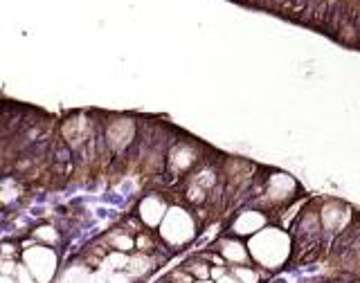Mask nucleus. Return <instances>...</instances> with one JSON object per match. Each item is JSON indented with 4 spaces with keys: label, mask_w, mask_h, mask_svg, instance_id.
<instances>
[{
    "label": "nucleus",
    "mask_w": 360,
    "mask_h": 283,
    "mask_svg": "<svg viewBox=\"0 0 360 283\" xmlns=\"http://www.w3.org/2000/svg\"><path fill=\"white\" fill-rule=\"evenodd\" d=\"M0 283H11L9 279H0Z\"/></svg>",
    "instance_id": "nucleus-19"
},
{
    "label": "nucleus",
    "mask_w": 360,
    "mask_h": 283,
    "mask_svg": "<svg viewBox=\"0 0 360 283\" xmlns=\"http://www.w3.org/2000/svg\"><path fill=\"white\" fill-rule=\"evenodd\" d=\"M167 211H169L167 202L155 194L146 196L138 207V213H140V218L146 228H160V223L165 221Z\"/></svg>",
    "instance_id": "nucleus-9"
},
{
    "label": "nucleus",
    "mask_w": 360,
    "mask_h": 283,
    "mask_svg": "<svg viewBox=\"0 0 360 283\" xmlns=\"http://www.w3.org/2000/svg\"><path fill=\"white\" fill-rule=\"evenodd\" d=\"M214 283H241V281H239V279H236V277H234V275L230 272V268H228V272H225L223 277H219V279H217V281H214Z\"/></svg>",
    "instance_id": "nucleus-17"
},
{
    "label": "nucleus",
    "mask_w": 360,
    "mask_h": 283,
    "mask_svg": "<svg viewBox=\"0 0 360 283\" xmlns=\"http://www.w3.org/2000/svg\"><path fill=\"white\" fill-rule=\"evenodd\" d=\"M217 252L223 258V263L228 268H236V265H250V250H248V243L243 239H236V236H223V239L217 243Z\"/></svg>",
    "instance_id": "nucleus-8"
},
{
    "label": "nucleus",
    "mask_w": 360,
    "mask_h": 283,
    "mask_svg": "<svg viewBox=\"0 0 360 283\" xmlns=\"http://www.w3.org/2000/svg\"><path fill=\"white\" fill-rule=\"evenodd\" d=\"M18 279H20L18 283H39L37 279L32 277V272L27 268H18Z\"/></svg>",
    "instance_id": "nucleus-16"
},
{
    "label": "nucleus",
    "mask_w": 360,
    "mask_h": 283,
    "mask_svg": "<svg viewBox=\"0 0 360 283\" xmlns=\"http://www.w3.org/2000/svg\"><path fill=\"white\" fill-rule=\"evenodd\" d=\"M110 245L115 247L117 252H131L135 247V239L127 232H117L115 236H110Z\"/></svg>",
    "instance_id": "nucleus-13"
},
{
    "label": "nucleus",
    "mask_w": 360,
    "mask_h": 283,
    "mask_svg": "<svg viewBox=\"0 0 360 283\" xmlns=\"http://www.w3.org/2000/svg\"><path fill=\"white\" fill-rule=\"evenodd\" d=\"M320 211V221H322V230L324 236H338L342 234L349 225H352L354 218V211L352 207L347 205L342 200H324L322 205L318 207Z\"/></svg>",
    "instance_id": "nucleus-4"
},
{
    "label": "nucleus",
    "mask_w": 360,
    "mask_h": 283,
    "mask_svg": "<svg viewBox=\"0 0 360 283\" xmlns=\"http://www.w3.org/2000/svg\"><path fill=\"white\" fill-rule=\"evenodd\" d=\"M200 162V146L196 142H176L172 146V151L167 155V164H169V171H174L178 176H183L187 171H191L196 164Z\"/></svg>",
    "instance_id": "nucleus-6"
},
{
    "label": "nucleus",
    "mask_w": 360,
    "mask_h": 283,
    "mask_svg": "<svg viewBox=\"0 0 360 283\" xmlns=\"http://www.w3.org/2000/svg\"><path fill=\"white\" fill-rule=\"evenodd\" d=\"M268 228V216L264 209L259 207H250V209H241L236 211V216L230 223V234L236 236V239H252L255 234H259L262 230Z\"/></svg>",
    "instance_id": "nucleus-5"
},
{
    "label": "nucleus",
    "mask_w": 360,
    "mask_h": 283,
    "mask_svg": "<svg viewBox=\"0 0 360 283\" xmlns=\"http://www.w3.org/2000/svg\"><path fill=\"white\" fill-rule=\"evenodd\" d=\"M133 135H135L133 121L131 119H117L108 126L106 138H108V144L112 146V149H124V146L133 140Z\"/></svg>",
    "instance_id": "nucleus-10"
},
{
    "label": "nucleus",
    "mask_w": 360,
    "mask_h": 283,
    "mask_svg": "<svg viewBox=\"0 0 360 283\" xmlns=\"http://www.w3.org/2000/svg\"><path fill=\"white\" fill-rule=\"evenodd\" d=\"M230 272L241 283H264V277H266V270H262L259 265H252V263L230 268Z\"/></svg>",
    "instance_id": "nucleus-11"
},
{
    "label": "nucleus",
    "mask_w": 360,
    "mask_h": 283,
    "mask_svg": "<svg viewBox=\"0 0 360 283\" xmlns=\"http://www.w3.org/2000/svg\"><path fill=\"white\" fill-rule=\"evenodd\" d=\"M25 268L39 283H48L56 272V254L48 247H32L25 252Z\"/></svg>",
    "instance_id": "nucleus-7"
},
{
    "label": "nucleus",
    "mask_w": 360,
    "mask_h": 283,
    "mask_svg": "<svg viewBox=\"0 0 360 283\" xmlns=\"http://www.w3.org/2000/svg\"><path fill=\"white\" fill-rule=\"evenodd\" d=\"M185 270L191 277H194V281H210L212 279V265H210V261L205 256L191 258V261H187Z\"/></svg>",
    "instance_id": "nucleus-12"
},
{
    "label": "nucleus",
    "mask_w": 360,
    "mask_h": 283,
    "mask_svg": "<svg viewBox=\"0 0 360 283\" xmlns=\"http://www.w3.org/2000/svg\"><path fill=\"white\" fill-rule=\"evenodd\" d=\"M248 250H250V258L255 265L266 270V272H275V270L284 268L290 261L292 236L286 230L268 225L266 230L255 234L252 239H248Z\"/></svg>",
    "instance_id": "nucleus-1"
},
{
    "label": "nucleus",
    "mask_w": 360,
    "mask_h": 283,
    "mask_svg": "<svg viewBox=\"0 0 360 283\" xmlns=\"http://www.w3.org/2000/svg\"><path fill=\"white\" fill-rule=\"evenodd\" d=\"M331 283H358V281H352V279H335Z\"/></svg>",
    "instance_id": "nucleus-18"
},
{
    "label": "nucleus",
    "mask_w": 360,
    "mask_h": 283,
    "mask_svg": "<svg viewBox=\"0 0 360 283\" xmlns=\"http://www.w3.org/2000/svg\"><path fill=\"white\" fill-rule=\"evenodd\" d=\"M297 196V180L284 171H270L264 178L262 196H259V207L264 211L286 207L288 202Z\"/></svg>",
    "instance_id": "nucleus-3"
},
{
    "label": "nucleus",
    "mask_w": 360,
    "mask_h": 283,
    "mask_svg": "<svg viewBox=\"0 0 360 283\" xmlns=\"http://www.w3.org/2000/svg\"><path fill=\"white\" fill-rule=\"evenodd\" d=\"M34 236H37V239L48 241V243H56V239H59L52 228H41V230H37V234H34Z\"/></svg>",
    "instance_id": "nucleus-15"
},
{
    "label": "nucleus",
    "mask_w": 360,
    "mask_h": 283,
    "mask_svg": "<svg viewBox=\"0 0 360 283\" xmlns=\"http://www.w3.org/2000/svg\"><path fill=\"white\" fill-rule=\"evenodd\" d=\"M135 247L142 252V254H149L151 250H155L153 247V239L149 234H140V236H135Z\"/></svg>",
    "instance_id": "nucleus-14"
},
{
    "label": "nucleus",
    "mask_w": 360,
    "mask_h": 283,
    "mask_svg": "<svg viewBox=\"0 0 360 283\" xmlns=\"http://www.w3.org/2000/svg\"><path fill=\"white\" fill-rule=\"evenodd\" d=\"M160 239L169 247H185L196 239L198 234V223L196 216L185 207H169L165 221L160 223Z\"/></svg>",
    "instance_id": "nucleus-2"
}]
</instances>
